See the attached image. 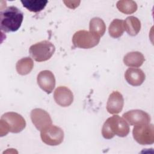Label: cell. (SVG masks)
I'll use <instances>...</instances> for the list:
<instances>
[{
  "mask_svg": "<svg viewBox=\"0 0 154 154\" xmlns=\"http://www.w3.org/2000/svg\"><path fill=\"white\" fill-rule=\"evenodd\" d=\"M23 19V13L16 7L10 6L0 13V27L5 32H15L20 27Z\"/></svg>",
  "mask_w": 154,
  "mask_h": 154,
  "instance_id": "obj_1",
  "label": "cell"
},
{
  "mask_svg": "<svg viewBox=\"0 0 154 154\" xmlns=\"http://www.w3.org/2000/svg\"><path fill=\"white\" fill-rule=\"evenodd\" d=\"M129 126L127 122L117 115L109 117L103 123L102 135L105 139H111L116 135L125 137L129 133Z\"/></svg>",
  "mask_w": 154,
  "mask_h": 154,
  "instance_id": "obj_2",
  "label": "cell"
},
{
  "mask_svg": "<svg viewBox=\"0 0 154 154\" xmlns=\"http://www.w3.org/2000/svg\"><path fill=\"white\" fill-rule=\"evenodd\" d=\"M55 51V47L51 42L43 40L30 46L29 52L36 61L43 62L49 60Z\"/></svg>",
  "mask_w": 154,
  "mask_h": 154,
  "instance_id": "obj_3",
  "label": "cell"
},
{
  "mask_svg": "<svg viewBox=\"0 0 154 154\" xmlns=\"http://www.w3.org/2000/svg\"><path fill=\"white\" fill-rule=\"evenodd\" d=\"M100 37L85 30L76 31L72 37L73 45L79 48L90 49L96 45L100 42Z\"/></svg>",
  "mask_w": 154,
  "mask_h": 154,
  "instance_id": "obj_4",
  "label": "cell"
},
{
  "mask_svg": "<svg viewBox=\"0 0 154 154\" xmlns=\"http://www.w3.org/2000/svg\"><path fill=\"white\" fill-rule=\"evenodd\" d=\"M134 140L141 145H150L154 143V127L152 124L135 125L132 131Z\"/></svg>",
  "mask_w": 154,
  "mask_h": 154,
  "instance_id": "obj_5",
  "label": "cell"
},
{
  "mask_svg": "<svg viewBox=\"0 0 154 154\" xmlns=\"http://www.w3.org/2000/svg\"><path fill=\"white\" fill-rule=\"evenodd\" d=\"M40 137L46 144L57 146L63 141L64 132L60 127L51 125L41 131Z\"/></svg>",
  "mask_w": 154,
  "mask_h": 154,
  "instance_id": "obj_6",
  "label": "cell"
},
{
  "mask_svg": "<svg viewBox=\"0 0 154 154\" xmlns=\"http://www.w3.org/2000/svg\"><path fill=\"white\" fill-rule=\"evenodd\" d=\"M1 119L6 122L9 132L12 133L20 132L26 126L25 120L20 114L17 112H5L1 116Z\"/></svg>",
  "mask_w": 154,
  "mask_h": 154,
  "instance_id": "obj_7",
  "label": "cell"
},
{
  "mask_svg": "<svg viewBox=\"0 0 154 154\" xmlns=\"http://www.w3.org/2000/svg\"><path fill=\"white\" fill-rule=\"evenodd\" d=\"M31 119L38 131H42L45 128L52 125V119L48 112L41 108L32 109L30 114Z\"/></svg>",
  "mask_w": 154,
  "mask_h": 154,
  "instance_id": "obj_8",
  "label": "cell"
},
{
  "mask_svg": "<svg viewBox=\"0 0 154 154\" xmlns=\"http://www.w3.org/2000/svg\"><path fill=\"white\" fill-rule=\"evenodd\" d=\"M124 119L132 126L149 124L150 117L146 112L140 109L130 110L123 114Z\"/></svg>",
  "mask_w": 154,
  "mask_h": 154,
  "instance_id": "obj_9",
  "label": "cell"
},
{
  "mask_svg": "<svg viewBox=\"0 0 154 154\" xmlns=\"http://www.w3.org/2000/svg\"><path fill=\"white\" fill-rule=\"evenodd\" d=\"M37 81L38 86L47 94L51 93L55 87L54 75L48 70L41 71L37 75Z\"/></svg>",
  "mask_w": 154,
  "mask_h": 154,
  "instance_id": "obj_10",
  "label": "cell"
},
{
  "mask_svg": "<svg viewBox=\"0 0 154 154\" xmlns=\"http://www.w3.org/2000/svg\"><path fill=\"white\" fill-rule=\"evenodd\" d=\"M54 98L58 105L63 107H66L72 103L73 94L69 88L65 86H60L55 89Z\"/></svg>",
  "mask_w": 154,
  "mask_h": 154,
  "instance_id": "obj_11",
  "label": "cell"
},
{
  "mask_svg": "<svg viewBox=\"0 0 154 154\" xmlns=\"http://www.w3.org/2000/svg\"><path fill=\"white\" fill-rule=\"evenodd\" d=\"M124 105V99L122 94L117 91H113L109 96L106 103V110L111 114L120 112Z\"/></svg>",
  "mask_w": 154,
  "mask_h": 154,
  "instance_id": "obj_12",
  "label": "cell"
},
{
  "mask_svg": "<svg viewBox=\"0 0 154 154\" xmlns=\"http://www.w3.org/2000/svg\"><path fill=\"white\" fill-rule=\"evenodd\" d=\"M127 82L132 86H140L145 80V74L140 69L129 68L125 73Z\"/></svg>",
  "mask_w": 154,
  "mask_h": 154,
  "instance_id": "obj_13",
  "label": "cell"
},
{
  "mask_svg": "<svg viewBox=\"0 0 154 154\" xmlns=\"http://www.w3.org/2000/svg\"><path fill=\"white\" fill-rule=\"evenodd\" d=\"M144 60L145 58L143 54L138 51L128 52L123 58L124 64L130 67H140Z\"/></svg>",
  "mask_w": 154,
  "mask_h": 154,
  "instance_id": "obj_14",
  "label": "cell"
},
{
  "mask_svg": "<svg viewBox=\"0 0 154 154\" xmlns=\"http://www.w3.org/2000/svg\"><path fill=\"white\" fill-rule=\"evenodd\" d=\"M125 30L127 33L131 35L135 36L138 34L141 29V22L135 16H129L123 21Z\"/></svg>",
  "mask_w": 154,
  "mask_h": 154,
  "instance_id": "obj_15",
  "label": "cell"
},
{
  "mask_svg": "<svg viewBox=\"0 0 154 154\" xmlns=\"http://www.w3.org/2000/svg\"><path fill=\"white\" fill-rule=\"evenodd\" d=\"M90 31L97 35L99 37H102L105 32L106 25L104 21L100 17L92 18L89 23Z\"/></svg>",
  "mask_w": 154,
  "mask_h": 154,
  "instance_id": "obj_16",
  "label": "cell"
},
{
  "mask_svg": "<svg viewBox=\"0 0 154 154\" xmlns=\"http://www.w3.org/2000/svg\"><path fill=\"white\" fill-rule=\"evenodd\" d=\"M34 67V62L29 57H25L19 60L16 65V71L20 75L29 73Z\"/></svg>",
  "mask_w": 154,
  "mask_h": 154,
  "instance_id": "obj_17",
  "label": "cell"
},
{
  "mask_svg": "<svg viewBox=\"0 0 154 154\" xmlns=\"http://www.w3.org/2000/svg\"><path fill=\"white\" fill-rule=\"evenodd\" d=\"M125 31L123 20L119 19H114L110 23L108 28L109 35L114 38L120 37Z\"/></svg>",
  "mask_w": 154,
  "mask_h": 154,
  "instance_id": "obj_18",
  "label": "cell"
},
{
  "mask_svg": "<svg viewBox=\"0 0 154 154\" xmlns=\"http://www.w3.org/2000/svg\"><path fill=\"white\" fill-rule=\"evenodd\" d=\"M24 7L29 11L37 13L45 8L48 1L47 0H24L21 1Z\"/></svg>",
  "mask_w": 154,
  "mask_h": 154,
  "instance_id": "obj_19",
  "label": "cell"
},
{
  "mask_svg": "<svg viewBox=\"0 0 154 154\" xmlns=\"http://www.w3.org/2000/svg\"><path fill=\"white\" fill-rule=\"evenodd\" d=\"M116 6L119 11L125 14H132L137 10V3L132 0L119 1L116 4Z\"/></svg>",
  "mask_w": 154,
  "mask_h": 154,
  "instance_id": "obj_20",
  "label": "cell"
},
{
  "mask_svg": "<svg viewBox=\"0 0 154 154\" xmlns=\"http://www.w3.org/2000/svg\"><path fill=\"white\" fill-rule=\"evenodd\" d=\"M9 132V129L6 122L1 119L0 120V135L1 137H3L6 135Z\"/></svg>",
  "mask_w": 154,
  "mask_h": 154,
  "instance_id": "obj_21",
  "label": "cell"
}]
</instances>
